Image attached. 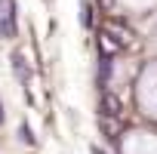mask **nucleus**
<instances>
[{"label":"nucleus","mask_w":157,"mask_h":154,"mask_svg":"<svg viewBox=\"0 0 157 154\" xmlns=\"http://www.w3.org/2000/svg\"><path fill=\"white\" fill-rule=\"evenodd\" d=\"M93 154H102V151H99V148H93Z\"/></svg>","instance_id":"1a4fd4ad"},{"label":"nucleus","mask_w":157,"mask_h":154,"mask_svg":"<svg viewBox=\"0 0 157 154\" xmlns=\"http://www.w3.org/2000/svg\"><path fill=\"white\" fill-rule=\"evenodd\" d=\"M105 31H108V34L120 43V49H123V46H129V49H132V46L139 43V40H136V34H132L126 25H120V22H108V28H105Z\"/></svg>","instance_id":"f03ea898"},{"label":"nucleus","mask_w":157,"mask_h":154,"mask_svg":"<svg viewBox=\"0 0 157 154\" xmlns=\"http://www.w3.org/2000/svg\"><path fill=\"white\" fill-rule=\"evenodd\" d=\"M13 65H16V77H19V80H28V77H31V71H28V65L22 62V56H19V52L13 56Z\"/></svg>","instance_id":"423d86ee"},{"label":"nucleus","mask_w":157,"mask_h":154,"mask_svg":"<svg viewBox=\"0 0 157 154\" xmlns=\"http://www.w3.org/2000/svg\"><path fill=\"white\" fill-rule=\"evenodd\" d=\"M99 3H102V6H111V0H99Z\"/></svg>","instance_id":"0eeeda50"},{"label":"nucleus","mask_w":157,"mask_h":154,"mask_svg":"<svg viewBox=\"0 0 157 154\" xmlns=\"http://www.w3.org/2000/svg\"><path fill=\"white\" fill-rule=\"evenodd\" d=\"M16 34V0H0V37Z\"/></svg>","instance_id":"f257e3e1"},{"label":"nucleus","mask_w":157,"mask_h":154,"mask_svg":"<svg viewBox=\"0 0 157 154\" xmlns=\"http://www.w3.org/2000/svg\"><path fill=\"white\" fill-rule=\"evenodd\" d=\"M102 129H105L108 136H120V133H123V123H120V117H105V114H102Z\"/></svg>","instance_id":"39448f33"},{"label":"nucleus","mask_w":157,"mask_h":154,"mask_svg":"<svg viewBox=\"0 0 157 154\" xmlns=\"http://www.w3.org/2000/svg\"><path fill=\"white\" fill-rule=\"evenodd\" d=\"M96 43H99V52H102V59H114V56L120 52V43H117V40H114V37H111V34H108L105 28L99 31Z\"/></svg>","instance_id":"7ed1b4c3"},{"label":"nucleus","mask_w":157,"mask_h":154,"mask_svg":"<svg viewBox=\"0 0 157 154\" xmlns=\"http://www.w3.org/2000/svg\"><path fill=\"white\" fill-rule=\"evenodd\" d=\"M0 123H3V105H0Z\"/></svg>","instance_id":"6e6552de"},{"label":"nucleus","mask_w":157,"mask_h":154,"mask_svg":"<svg viewBox=\"0 0 157 154\" xmlns=\"http://www.w3.org/2000/svg\"><path fill=\"white\" fill-rule=\"evenodd\" d=\"M102 114L105 117H123V102L114 93H105L102 96Z\"/></svg>","instance_id":"20e7f679"}]
</instances>
